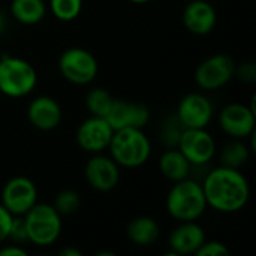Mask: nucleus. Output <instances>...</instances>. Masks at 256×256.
<instances>
[{"instance_id":"f257e3e1","label":"nucleus","mask_w":256,"mask_h":256,"mask_svg":"<svg viewBox=\"0 0 256 256\" xmlns=\"http://www.w3.org/2000/svg\"><path fill=\"white\" fill-rule=\"evenodd\" d=\"M207 207L220 213H236L246 207L250 188L240 170L219 166L210 171L202 183Z\"/></svg>"},{"instance_id":"f03ea898","label":"nucleus","mask_w":256,"mask_h":256,"mask_svg":"<svg viewBox=\"0 0 256 256\" xmlns=\"http://www.w3.org/2000/svg\"><path fill=\"white\" fill-rule=\"evenodd\" d=\"M108 148L114 162L124 168H140L152 154L148 136L142 132V129L136 128L114 130Z\"/></svg>"},{"instance_id":"7ed1b4c3","label":"nucleus","mask_w":256,"mask_h":256,"mask_svg":"<svg viewBox=\"0 0 256 256\" xmlns=\"http://www.w3.org/2000/svg\"><path fill=\"white\" fill-rule=\"evenodd\" d=\"M207 208L202 184L183 178L176 182L166 196V212L178 222L196 220Z\"/></svg>"},{"instance_id":"20e7f679","label":"nucleus","mask_w":256,"mask_h":256,"mask_svg":"<svg viewBox=\"0 0 256 256\" xmlns=\"http://www.w3.org/2000/svg\"><path fill=\"white\" fill-rule=\"evenodd\" d=\"M22 218L30 243L46 248L58 240L62 234V216L54 206L36 202Z\"/></svg>"},{"instance_id":"39448f33","label":"nucleus","mask_w":256,"mask_h":256,"mask_svg":"<svg viewBox=\"0 0 256 256\" xmlns=\"http://www.w3.org/2000/svg\"><path fill=\"white\" fill-rule=\"evenodd\" d=\"M38 74L24 58L6 56L0 58V93L9 98H24L34 90Z\"/></svg>"},{"instance_id":"423d86ee","label":"nucleus","mask_w":256,"mask_h":256,"mask_svg":"<svg viewBox=\"0 0 256 256\" xmlns=\"http://www.w3.org/2000/svg\"><path fill=\"white\" fill-rule=\"evenodd\" d=\"M58 69L64 80H68L69 82L86 86L96 78L99 72V64L96 57L90 51L74 46L62 52L58 58Z\"/></svg>"},{"instance_id":"0eeeda50","label":"nucleus","mask_w":256,"mask_h":256,"mask_svg":"<svg viewBox=\"0 0 256 256\" xmlns=\"http://www.w3.org/2000/svg\"><path fill=\"white\" fill-rule=\"evenodd\" d=\"M236 62L228 54H214L200 63L195 81L204 90H218L226 86L236 74Z\"/></svg>"},{"instance_id":"6e6552de","label":"nucleus","mask_w":256,"mask_h":256,"mask_svg":"<svg viewBox=\"0 0 256 256\" xmlns=\"http://www.w3.org/2000/svg\"><path fill=\"white\" fill-rule=\"evenodd\" d=\"M38 202L36 184L22 176L6 182L2 190V206L14 216H24Z\"/></svg>"},{"instance_id":"1a4fd4ad","label":"nucleus","mask_w":256,"mask_h":256,"mask_svg":"<svg viewBox=\"0 0 256 256\" xmlns=\"http://www.w3.org/2000/svg\"><path fill=\"white\" fill-rule=\"evenodd\" d=\"M190 165H206L216 154L214 138L206 129H183L176 146Z\"/></svg>"},{"instance_id":"9d476101","label":"nucleus","mask_w":256,"mask_h":256,"mask_svg":"<svg viewBox=\"0 0 256 256\" xmlns=\"http://www.w3.org/2000/svg\"><path fill=\"white\" fill-rule=\"evenodd\" d=\"M219 124L231 138L246 140L255 135V108L244 104H228L219 114Z\"/></svg>"},{"instance_id":"9b49d317","label":"nucleus","mask_w":256,"mask_h":256,"mask_svg":"<svg viewBox=\"0 0 256 256\" xmlns=\"http://www.w3.org/2000/svg\"><path fill=\"white\" fill-rule=\"evenodd\" d=\"M176 117L184 129H207L213 117V105L207 96L189 93L178 102Z\"/></svg>"},{"instance_id":"f8f14e48","label":"nucleus","mask_w":256,"mask_h":256,"mask_svg":"<svg viewBox=\"0 0 256 256\" xmlns=\"http://www.w3.org/2000/svg\"><path fill=\"white\" fill-rule=\"evenodd\" d=\"M104 118L112 128V130H118L124 128L144 129L150 120V111L141 102L114 99L110 111Z\"/></svg>"},{"instance_id":"ddd939ff","label":"nucleus","mask_w":256,"mask_h":256,"mask_svg":"<svg viewBox=\"0 0 256 256\" xmlns=\"http://www.w3.org/2000/svg\"><path fill=\"white\" fill-rule=\"evenodd\" d=\"M112 134V128L104 117L90 116L78 126L76 142L84 152L96 154L108 148Z\"/></svg>"},{"instance_id":"4468645a","label":"nucleus","mask_w":256,"mask_h":256,"mask_svg":"<svg viewBox=\"0 0 256 256\" xmlns=\"http://www.w3.org/2000/svg\"><path fill=\"white\" fill-rule=\"evenodd\" d=\"M84 177L94 190L110 192L118 184L120 170L112 158H106L100 153H96L86 164Z\"/></svg>"},{"instance_id":"2eb2a0df","label":"nucleus","mask_w":256,"mask_h":256,"mask_svg":"<svg viewBox=\"0 0 256 256\" xmlns=\"http://www.w3.org/2000/svg\"><path fill=\"white\" fill-rule=\"evenodd\" d=\"M204 242L206 232L195 220L180 222L168 237L172 255H195Z\"/></svg>"},{"instance_id":"dca6fc26","label":"nucleus","mask_w":256,"mask_h":256,"mask_svg":"<svg viewBox=\"0 0 256 256\" xmlns=\"http://www.w3.org/2000/svg\"><path fill=\"white\" fill-rule=\"evenodd\" d=\"M62 108L50 96H38L27 106V118L33 128L48 132L54 130L62 122Z\"/></svg>"},{"instance_id":"f3484780","label":"nucleus","mask_w":256,"mask_h":256,"mask_svg":"<svg viewBox=\"0 0 256 256\" xmlns=\"http://www.w3.org/2000/svg\"><path fill=\"white\" fill-rule=\"evenodd\" d=\"M218 22V15L207 0H192L183 10V24L194 34H208Z\"/></svg>"},{"instance_id":"a211bd4d","label":"nucleus","mask_w":256,"mask_h":256,"mask_svg":"<svg viewBox=\"0 0 256 256\" xmlns=\"http://www.w3.org/2000/svg\"><path fill=\"white\" fill-rule=\"evenodd\" d=\"M159 236H160V226L150 216H138L132 219L128 225V237L135 246L140 248L152 246L158 242Z\"/></svg>"},{"instance_id":"6ab92c4d","label":"nucleus","mask_w":256,"mask_h":256,"mask_svg":"<svg viewBox=\"0 0 256 256\" xmlns=\"http://www.w3.org/2000/svg\"><path fill=\"white\" fill-rule=\"evenodd\" d=\"M190 162L184 158V154L178 148H168L162 153L159 159V170L164 177L171 182H180L189 177Z\"/></svg>"},{"instance_id":"aec40b11","label":"nucleus","mask_w":256,"mask_h":256,"mask_svg":"<svg viewBox=\"0 0 256 256\" xmlns=\"http://www.w3.org/2000/svg\"><path fill=\"white\" fill-rule=\"evenodd\" d=\"M46 4L44 0H12L10 15L21 24L33 26L44 20Z\"/></svg>"},{"instance_id":"412c9836","label":"nucleus","mask_w":256,"mask_h":256,"mask_svg":"<svg viewBox=\"0 0 256 256\" xmlns=\"http://www.w3.org/2000/svg\"><path fill=\"white\" fill-rule=\"evenodd\" d=\"M249 158H250V148L246 142H243V140H234L228 142L220 154L222 166L232 168V170H240L242 166H244Z\"/></svg>"},{"instance_id":"4be33fe9","label":"nucleus","mask_w":256,"mask_h":256,"mask_svg":"<svg viewBox=\"0 0 256 256\" xmlns=\"http://www.w3.org/2000/svg\"><path fill=\"white\" fill-rule=\"evenodd\" d=\"M112 100H114V98L110 94V92L98 87V88H93L88 92V94L86 98V106L92 116L105 117L112 105Z\"/></svg>"},{"instance_id":"5701e85b","label":"nucleus","mask_w":256,"mask_h":256,"mask_svg":"<svg viewBox=\"0 0 256 256\" xmlns=\"http://www.w3.org/2000/svg\"><path fill=\"white\" fill-rule=\"evenodd\" d=\"M52 15L64 22L74 21L82 9V0H50Z\"/></svg>"},{"instance_id":"b1692460","label":"nucleus","mask_w":256,"mask_h":256,"mask_svg":"<svg viewBox=\"0 0 256 256\" xmlns=\"http://www.w3.org/2000/svg\"><path fill=\"white\" fill-rule=\"evenodd\" d=\"M52 206L60 213V216H70L78 212V208L81 206V198H80L78 192H75L72 189H64L57 194Z\"/></svg>"},{"instance_id":"393cba45","label":"nucleus","mask_w":256,"mask_h":256,"mask_svg":"<svg viewBox=\"0 0 256 256\" xmlns=\"http://www.w3.org/2000/svg\"><path fill=\"white\" fill-rule=\"evenodd\" d=\"M8 240L15 243V244H22V243L28 242L27 230H26V224H24V218L22 216H14L12 218V224H10Z\"/></svg>"},{"instance_id":"a878e982","label":"nucleus","mask_w":256,"mask_h":256,"mask_svg":"<svg viewBox=\"0 0 256 256\" xmlns=\"http://www.w3.org/2000/svg\"><path fill=\"white\" fill-rule=\"evenodd\" d=\"M230 249L226 248V244L220 243V242H216V240H212V242H204L201 244V248L196 250L195 255L198 256H226L230 255Z\"/></svg>"},{"instance_id":"bb28decb","label":"nucleus","mask_w":256,"mask_h":256,"mask_svg":"<svg viewBox=\"0 0 256 256\" xmlns=\"http://www.w3.org/2000/svg\"><path fill=\"white\" fill-rule=\"evenodd\" d=\"M234 76H237L240 81H244V82H255L256 64L254 62H246V63H242L238 68L236 66Z\"/></svg>"},{"instance_id":"cd10ccee","label":"nucleus","mask_w":256,"mask_h":256,"mask_svg":"<svg viewBox=\"0 0 256 256\" xmlns=\"http://www.w3.org/2000/svg\"><path fill=\"white\" fill-rule=\"evenodd\" d=\"M12 218H14V214H10L2 206V202H0V244L8 240L9 230H10V224H12Z\"/></svg>"},{"instance_id":"c85d7f7f","label":"nucleus","mask_w":256,"mask_h":256,"mask_svg":"<svg viewBox=\"0 0 256 256\" xmlns=\"http://www.w3.org/2000/svg\"><path fill=\"white\" fill-rule=\"evenodd\" d=\"M26 255H27V252H26L22 248H20V244H15V243L8 244V246H4V248H2V249H0V256H26Z\"/></svg>"},{"instance_id":"c756f323","label":"nucleus","mask_w":256,"mask_h":256,"mask_svg":"<svg viewBox=\"0 0 256 256\" xmlns=\"http://www.w3.org/2000/svg\"><path fill=\"white\" fill-rule=\"evenodd\" d=\"M60 255H63V256H81V252H80L78 249H75V248H68V249H63V250L60 252Z\"/></svg>"},{"instance_id":"7c9ffc66","label":"nucleus","mask_w":256,"mask_h":256,"mask_svg":"<svg viewBox=\"0 0 256 256\" xmlns=\"http://www.w3.org/2000/svg\"><path fill=\"white\" fill-rule=\"evenodd\" d=\"M4 28H6V16H4V14L0 10V34L4 32Z\"/></svg>"},{"instance_id":"2f4dec72","label":"nucleus","mask_w":256,"mask_h":256,"mask_svg":"<svg viewBox=\"0 0 256 256\" xmlns=\"http://www.w3.org/2000/svg\"><path fill=\"white\" fill-rule=\"evenodd\" d=\"M128 2H132V3H148L152 0H128Z\"/></svg>"}]
</instances>
